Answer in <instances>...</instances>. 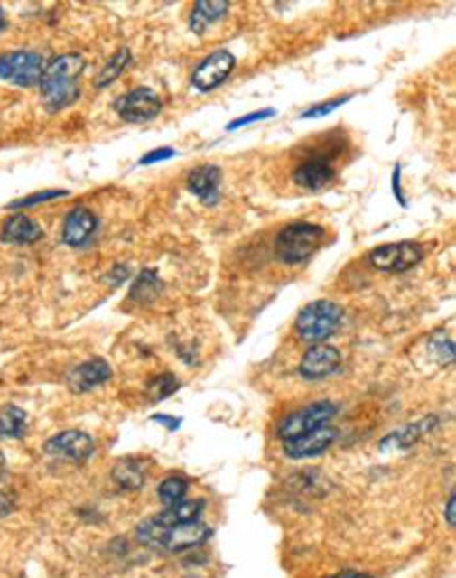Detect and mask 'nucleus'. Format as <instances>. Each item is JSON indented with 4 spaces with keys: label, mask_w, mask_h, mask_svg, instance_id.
Instances as JSON below:
<instances>
[{
    "label": "nucleus",
    "mask_w": 456,
    "mask_h": 578,
    "mask_svg": "<svg viewBox=\"0 0 456 578\" xmlns=\"http://www.w3.org/2000/svg\"><path fill=\"white\" fill-rule=\"evenodd\" d=\"M87 61L79 53H68L55 57L49 66H44L41 85V98L47 112L55 114L66 110L80 95V74Z\"/></svg>",
    "instance_id": "obj_1"
},
{
    "label": "nucleus",
    "mask_w": 456,
    "mask_h": 578,
    "mask_svg": "<svg viewBox=\"0 0 456 578\" xmlns=\"http://www.w3.org/2000/svg\"><path fill=\"white\" fill-rule=\"evenodd\" d=\"M210 536V528L202 524L200 519L188 524H177L166 528L158 524L154 517H147L145 522L137 526V538L147 547L164 549V551H185L191 547H198Z\"/></svg>",
    "instance_id": "obj_2"
},
{
    "label": "nucleus",
    "mask_w": 456,
    "mask_h": 578,
    "mask_svg": "<svg viewBox=\"0 0 456 578\" xmlns=\"http://www.w3.org/2000/svg\"><path fill=\"white\" fill-rule=\"evenodd\" d=\"M326 238V229L316 223L297 221L286 226L275 238V259L284 266H299L316 255Z\"/></svg>",
    "instance_id": "obj_3"
},
{
    "label": "nucleus",
    "mask_w": 456,
    "mask_h": 578,
    "mask_svg": "<svg viewBox=\"0 0 456 578\" xmlns=\"http://www.w3.org/2000/svg\"><path fill=\"white\" fill-rule=\"evenodd\" d=\"M343 320V307L335 301H313L297 318V332L305 343H320L332 337Z\"/></svg>",
    "instance_id": "obj_4"
},
{
    "label": "nucleus",
    "mask_w": 456,
    "mask_h": 578,
    "mask_svg": "<svg viewBox=\"0 0 456 578\" xmlns=\"http://www.w3.org/2000/svg\"><path fill=\"white\" fill-rule=\"evenodd\" d=\"M44 60L32 51H11L0 55V80L17 87H34L41 82Z\"/></svg>",
    "instance_id": "obj_5"
},
{
    "label": "nucleus",
    "mask_w": 456,
    "mask_h": 578,
    "mask_svg": "<svg viewBox=\"0 0 456 578\" xmlns=\"http://www.w3.org/2000/svg\"><path fill=\"white\" fill-rule=\"evenodd\" d=\"M337 406L330 402H316L312 406H305L297 410V413L288 415L284 421L280 423L278 435L282 440H293L299 435L310 434L313 429L330 425V421L335 419Z\"/></svg>",
    "instance_id": "obj_6"
},
{
    "label": "nucleus",
    "mask_w": 456,
    "mask_h": 578,
    "mask_svg": "<svg viewBox=\"0 0 456 578\" xmlns=\"http://www.w3.org/2000/svg\"><path fill=\"white\" fill-rule=\"evenodd\" d=\"M423 256H425V250L419 244L404 240L397 244L377 247L368 255V261L372 267L381 269V272H408V269L419 266Z\"/></svg>",
    "instance_id": "obj_7"
},
{
    "label": "nucleus",
    "mask_w": 456,
    "mask_h": 578,
    "mask_svg": "<svg viewBox=\"0 0 456 578\" xmlns=\"http://www.w3.org/2000/svg\"><path fill=\"white\" fill-rule=\"evenodd\" d=\"M116 112L122 120L133 122V125H139V122L154 120L163 110V101L152 89L147 87H137L133 89L131 93L122 95V98L116 99Z\"/></svg>",
    "instance_id": "obj_8"
},
{
    "label": "nucleus",
    "mask_w": 456,
    "mask_h": 578,
    "mask_svg": "<svg viewBox=\"0 0 456 578\" xmlns=\"http://www.w3.org/2000/svg\"><path fill=\"white\" fill-rule=\"evenodd\" d=\"M236 68V57L229 51H215L191 74V85L200 93H210L229 79Z\"/></svg>",
    "instance_id": "obj_9"
},
{
    "label": "nucleus",
    "mask_w": 456,
    "mask_h": 578,
    "mask_svg": "<svg viewBox=\"0 0 456 578\" xmlns=\"http://www.w3.org/2000/svg\"><path fill=\"white\" fill-rule=\"evenodd\" d=\"M44 452L51 454V457H60L72 462H85L95 452V442L88 434L70 429V432H61L47 440Z\"/></svg>",
    "instance_id": "obj_10"
},
{
    "label": "nucleus",
    "mask_w": 456,
    "mask_h": 578,
    "mask_svg": "<svg viewBox=\"0 0 456 578\" xmlns=\"http://www.w3.org/2000/svg\"><path fill=\"white\" fill-rule=\"evenodd\" d=\"M337 427L324 425L313 429L310 434L299 435V438L284 440V454L288 459H307V457H318L324 451L335 444L337 440Z\"/></svg>",
    "instance_id": "obj_11"
},
{
    "label": "nucleus",
    "mask_w": 456,
    "mask_h": 578,
    "mask_svg": "<svg viewBox=\"0 0 456 578\" xmlns=\"http://www.w3.org/2000/svg\"><path fill=\"white\" fill-rule=\"evenodd\" d=\"M341 366V351L332 345H312L301 359L299 372L307 381L330 377Z\"/></svg>",
    "instance_id": "obj_12"
},
{
    "label": "nucleus",
    "mask_w": 456,
    "mask_h": 578,
    "mask_svg": "<svg viewBox=\"0 0 456 578\" xmlns=\"http://www.w3.org/2000/svg\"><path fill=\"white\" fill-rule=\"evenodd\" d=\"M112 378V366L106 362L104 358H93L88 362H82L80 366L70 372L68 377V387L74 394H87L99 385Z\"/></svg>",
    "instance_id": "obj_13"
},
{
    "label": "nucleus",
    "mask_w": 456,
    "mask_h": 578,
    "mask_svg": "<svg viewBox=\"0 0 456 578\" xmlns=\"http://www.w3.org/2000/svg\"><path fill=\"white\" fill-rule=\"evenodd\" d=\"M98 226L99 221L91 209L76 207L74 210H70L66 221H63L61 238L68 247H85L98 231Z\"/></svg>",
    "instance_id": "obj_14"
},
{
    "label": "nucleus",
    "mask_w": 456,
    "mask_h": 578,
    "mask_svg": "<svg viewBox=\"0 0 456 578\" xmlns=\"http://www.w3.org/2000/svg\"><path fill=\"white\" fill-rule=\"evenodd\" d=\"M219 183L221 169L215 164L196 166L188 175V190L207 207H215L219 202Z\"/></svg>",
    "instance_id": "obj_15"
},
{
    "label": "nucleus",
    "mask_w": 456,
    "mask_h": 578,
    "mask_svg": "<svg viewBox=\"0 0 456 578\" xmlns=\"http://www.w3.org/2000/svg\"><path fill=\"white\" fill-rule=\"evenodd\" d=\"M337 172L332 169V164H329V160L322 158H312L305 160L303 164H299L293 172V182L303 190H324L335 182Z\"/></svg>",
    "instance_id": "obj_16"
},
{
    "label": "nucleus",
    "mask_w": 456,
    "mask_h": 578,
    "mask_svg": "<svg viewBox=\"0 0 456 578\" xmlns=\"http://www.w3.org/2000/svg\"><path fill=\"white\" fill-rule=\"evenodd\" d=\"M44 236L42 228L28 215H13L3 223L0 240L6 244H34Z\"/></svg>",
    "instance_id": "obj_17"
},
{
    "label": "nucleus",
    "mask_w": 456,
    "mask_h": 578,
    "mask_svg": "<svg viewBox=\"0 0 456 578\" xmlns=\"http://www.w3.org/2000/svg\"><path fill=\"white\" fill-rule=\"evenodd\" d=\"M229 11V3L226 0H198L190 17V28L194 34H204L217 19H221Z\"/></svg>",
    "instance_id": "obj_18"
},
{
    "label": "nucleus",
    "mask_w": 456,
    "mask_h": 578,
    "mask_svg": "<svg viewBox=\"0 0 456 578\" xmlns=\"http://www.w3.org/2000/svg\"><path fill=\"white\" fill-rule=\"evenodd\" d=\"M147 465H150V462L141 459H122L114 465L112 478L116 484L125 488V490H139V488L145 484Z\"/></svg>",
    "instance_id": "obj_19"
},
{
    "label": "nucleus",
    "mask_w": 456,
    "mask_h": 578,
    "mask_svg": "<svg viewBox=\"0 0 456 578\" xmlns=\"http://www.w3.org/2000/svg\"><path fill=\"white\" fill-rule=\"evenodd\" d=\"M202 509H204V500H198V499L196 500H181V503L166 507L163 513L154 516V519H156L158 524L166 526V528H171V526H177V524L196 522V519L200 517Z\"/></svg>",
    "instance_id": "obj_20"
},
{
    "label": "nucleus",
    "mask_w": 456,
    "mask_h": 578,
    "mask_svg": "<svg viewBox=\"0 0 456 578\" xmlns=\"http://www.w3.org/2000/svg\"><path fill=\"white\" fill-rule=\"evenodd\" d=\"M28 427V415L25 410L13 404L0 408V440H11V438H22Z\"/></svg>",
    "instance_id": "obj_21"
},
{
    "label": "nucleus",
    "mask_w": 456,
    "mask_h": 578,
    "mask_svg": "<svg viewBox=\"0 0 456 578\" xmlns=\"http://www.w3.org/2000/svg\"><path fill=\"white\" fill-rule=\"evenodd\" d=\"M160 291H163V280L158 278V274L154 269H144L135 280V284L131 288V299L137 301V303L145 305L152 303L154 299L158 297Z\"/></svg>",
    "instance_id": "obj_22"
},
{
    "label": "nucleus",
    "mask_w": 456,
    "mask_h": 578,
    "mask_svg": "<svg viewBox=\"0 0 456 578\" xmlns=\"http://www.w3.org/2000/svg\"><path fill=\"white\" fill-rule=\"evenodd\" d=\"M128 63H131V51H128L126 47L116 51V53L110 57V61H107L106 66L101 68L98 79H95V87L98 89L110 87L114 80L120 79V74L128 68Z\"/></svg>",
    "instance_id": "obj_23"
},
{
    "label": "nucleus",
    "mask_w": 456,
    "mask_h": 578,
    "mask_svg": "<svg viewBox=\"0 0 456 578\" xmlns=\"http://www.w3.org/2000/svg\"><path fill=\"white\" fill-rule=\"evenodd\" d=\"M188 488H190L188 480L181 478V475H169V478L158 486V497L163 500L164 507H172L185 500Z\"/></svg>",
    "instance_id": "obj_24"
},
{
    "label": "nucleus",
    "mask_w": 456,
    "mask_h": 578,
    "mask_svg": "<svg viewBox=\"0 0 456 578\" xmlns=\"http://www.w3.org/2000/svg\"><path fill=\"white\" fill-rule=\"evenodd\" d=\"M433 423H435V416H432V419H423L421 423H414V425H408V427L400 429V432L391 434V438H394L402 448H406L410 444H414V442L419 440L423 434L429 432Z\"/></svg>",
    "instance_id": "obj_25"
},
{
    "label": "nucleus",
    "mask_w": 456,
    "mask_h": 578,
    "mask_svg": "<svg viewBox=\"0 0 456 578\" xmlns=\"http://www.w3.org/2000/svg\"><path fill=\"white\" fill-rule=\"evenodd\" d=\"M179 389V381L175 375H171V372H166V375H160L152 381L150 385V394H152V400L158 402V400H164V397H169L171 394H175V391Z\"/></svg>",
    "instance_id": "obj_26"
},
{
    "label": "nucleus",
    "mask_w": 456,
    "mask_h": 578,
    "mask_svg": "<svg viewBox=\"0 0 456 578\" xmlns=\"http://www.w3.org/2000/svg\"><path fill=\"white\" fill-rule=\"evenodd\" d=\"M68 196L66 190H47V191H38V194H32L28 198H22V200H15L9 204V209H25V207H34V204L55 200V198Z\"/></svg>",
    "instance_id": "obj_27"
},
{
    "label": "nucleus",
    "mask_w": 456,
    "mask_h": 578,
    "mask_svg": "<svg viewBox=\"0 0 456 578\" xmlns=\"http://www.w3.org/2000/svg\"><path fill=\"white\" fill-rule=\"evenodd\" d=\"M351 98L349 95H345V98H337V99H330V101H324V104H318L310 107V110H305L303 114H301V118H322V116H329L337 110V107L345 106L347 101H349Z\"/></svg>",
    "instance_id": "obj_28"
},
{
    "label": "nucleus",
    "mask_w": 456,
    "mask_h": 578,
    "mask_svg": "<svg viewBox=\"0 0 456 578\" xmlns=\"http://www.w3.org/2000/svg\"><path fill=\"white\" fill-rule=\"evenodd\" d=\"M274 116H275L274 107H267V110H259V112L247 114V116H242V118H236L234 122H229L228 131H237V128H242V126H247V125H253V122H261V120L274 118Z\"/></svg>",
    "instance_id": "obj_29"
},
{
    "label": "nucleus",
    "mask_w": 456,
    "mask_h": 578,
    "mask_svg": "<svg viewBox=\"0 0 456 578\" xmlns=\"http://www.w3.org/2000/svg\"><path fill=\"white\" fill-rule=\"evenodd\" d=\"M175 156V150L172 147H160V150L147 152L144 158L139 160V164H154V163H163V160H169Z\"/></svg>",
    "instance_id": "obj_30"
},
{
    "label": "nucleus",
    "mask_w": 456,
    "mask_h": 578,
    "mask_svg": "<svg viewBox=\"0 0 456 578\" xmlns=\"http://www.w3.org/2000/svg\"><path fill=\"white\" fill-rule=\"evenodd\" d=\"M391 185H394L396 200L400 202V207H406V198H404V191H402V166L400 164H396L394 177H391Z\"/></svg>",
    "instance_id": "obj_31"
},
{
    "label": "nucleus",
    "mask_w": 456,
    "mask_h": 578,
    "mask_svg": "<svg viewBox=\"0 0 456 578\" xmlns=\"http://www.w3.org/2000/svg\"><path fill=\"white\" fill-rule=\"evenodd\" d=\"M152 421L163 423V425L169 427L171 432H177L179 425H181V419H175V416H166V415H154Z\"/></svg>",
    "instance_id": "obj_32"
},
{
    "label": "nucleus",
    "mask_w": 456,
    "mask_h": 578,
    "mask_svg": "<svg viewBox=\"0 0 456 578\" xmlns=\"http://www.w3.org/2000/svg\"><path fill=\"white\" fill-rule=\"evenodd\" d=\"M444 517H446L448 526H451V528H454V526H456V497H454V494H451V499H448Z\"/></svg>",
    "instance_id": "obj_33"
},
{
    "label": "nucleus",
    "mask_w": 456,
    "mask_h": 578,
    "mask_svg": "<svg viewBox=\"0 0 456 578\" xmlns=\"http://www.w3.org/2000/svg\"><path fill=\"white\" fill-rule=\"evenodd\" d=\"M330 578H372V576H366V574H358V573H341L337 576H330Z\"/></svg>",
    "instance_id": "obj_34"
},
{
    "label": "nucleus",
    "mask_w": 456,
    "mask_h": 578,
    "mask_svg": "<svg viewBox=\"0 0 456 578\" xmlns=\"http://www.w3.org/2000/svg\"><path fill=\"white\" fill-rule=\"evenodd\" d=\"M5 473H6V461H5V454L0 452V480L5 478Z\"/></svg>",
    "instance_id": "obj_35"
},
{
    "label": "nucleus",
    "mask_w": 456,
    "mask_h": 578,
    "mask_svg": "<svg viewBox=\"0 0 456 578\" xmlns=\"http://www.w3.org/2000/svg\"><path fill=\"white\" fill-rule=\"evenodd\" d=\"M6 25V17H5V11H3V6H0V30H3Z\"/></svg>",
    "instance_id": "obj_36"
}]
</instances>
